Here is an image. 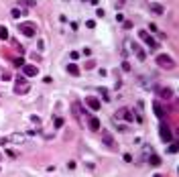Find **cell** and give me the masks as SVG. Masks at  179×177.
<instances>
[{
	"mask_svg": "<svg viewBox=\"0 0 179 177\" xmlns=\"http://www.w3.org/2000/svg\"><path fill=\"white\" fill-rule=\"evenodd\" d=\"M138 37H141V41H143V43L146 45V49H149V51H157L159 43H157V41H155V39H153L151 35H149L146 31H138Z\"/></svg>",
	"mask_w": 179,
	"mask_h": 177,
	"instance_id": "cell-1",
	"label": "cell"
},
{
	"mask_svg": "<svg viewBox=\"0 0 179 177\" xmlns=\"http://www.w3.org/2000/svg\"><path fill=\"white\" fill-rule=\"evenodd\" d=\"M18 31H21L24 37H35L37 35V24L35 23H21L18 24Z\"/></svg>",
	"mask_w": 179,
	"mask_h": 177,
	"instance_id": "cell-2",
	"label": "cell"
},
{
	"mask_svg": "<svg viewBox=\"0 0 179 177\" xmlns=\"http://www.w3.org/2000/svg\"><path fill=\"white\" fill-rule=\"evenodd\" d=\"M157 63L163 69H173L175 67V61H173V57H169V55H157Z\"/></svg>",
	"mask_w": 179,
	"mask_h": 177,
	"instance_id": "cell-3",
	"label": "cell"
},
{
	"mask_svg": "<svg viewBox=\"0 0 179 177\" xmlns=\"http://www.w3.org/2000/svg\"><path fill=\"white\" fill-rule=\"evenodd\" d=\"M14 92H16V94H27V92H29V83H27V77H24V75L16 77V88H14Z\"/></svg>",
	"mask_w": 179,
	"mask_h": 177,
	"instance_id": "cell-4",
	"label": "cell"
},
{
	"mask_svg": "<svg viewBox=\"0 0 179 177\" xmlns=\"http://www.w3.org/2000/svg\"><path fill=\"white\" fill-rule=\"evenodd\" d=\"M22 73H24V77H35V75H39V67L24 63V65H22Z\"/></svg>",
	"mask_w": 179,
	"mask_h": 177,
	"instance_id": "cell-5",
	"label": "cell"
},
{
	"mask_svg": "<svg viewBox=\"0 0 179 177\" xmlns=\"http://www.w3.org/2000/svg\"><path fill=\"white\" fill-rule=\"evenodd\" d=\"M102 142L108 147V149H116V142H114V139H112V134L108 132V130H102Z\"/></svg>",
	"mask_w": 179,
	"mask_h": 177,
	"instance_id": "cell-6",
	"label": "cell"
},
{
	"mask_svg": "<svg viewBox=\"0 0 179 177\" xmlns=\"http://www.w3.org/2000/svg\"><path fill=\"white\" fill-rule=\"evenodd\" d=\"M159 136H161V139H163L165 142L173 141V132H171V128H169L167 124H163V126L159 128Z\"/></svg>",
	"mask_w": 179,
	"mask_h": 177,
	"instance_id": "cell-7",
	"label": "cell"
},
{
	"mask_svg": "<svg viewBox=\"0 0 179 177\" xmlns=\"http://www.w3.org/2000/svg\"><path fill=\"white\" fill-rule=\"evenodd\" d=\"M116 118H124L126 122H132V120H134V114L128 110V108H120V110L116 112Z\"/></svg>",
	"mask_w": 179,
	"mask_h": 177,
	"instance_id": "cell-8",
	"label": "cell"
},
{
	"mask_svg": "<svg viewBox=\"0 0 179 177\" xmlns=\"http://www.w3.org/2000/svg\"><path fill=\"white\" fill-rule=\"evenodd\" d=\"M149 10L153 12V14L163 16V14H165V6H163V4H159V2H149Z\"/></svg>",
	"mask_w": 179,
	"mask_h": 177,
	"instance_id": "cell-9",
	"label": "cell"
},
{
	"mask_svg": "<svg viewBox=\"0 0 179 177\" xmlns=\"http://www.w3.org/2000/svg\"><path fill=\"white\" fill-rule=\"evenodd\" d=\"M88 128H90V130H100V128H102L100 118H96V116H88Z\"/></svg>",
	"mask_w": 179,
	"mask_h": 177,
	"instance_id": "cell-10",
	"label": "cell"
},
{
	"mask_svg": "<svg viewBox=\"0 0 179 177\" xmlns=\"http://www.w3.org/2000/svg\"><path fill=\"white\" fill-rule=\"evenodd\" d=\"M86 104H88L92 110H100V100H98V98H94V96L86 98Z\"/></svg>",
	"mask_w": 179,
	"mask_h": 177,
	"instance_id": "cell-11",
	"label": "cell"
},
{
	"mask_svg": "<svg viewBox=\"0 0 179 177\" xmlns=\"http://www.w3.org/2000/svg\"><path fill=\"white\" fill-rule=\"evenodd\" d=\"M159 96H161L163 100H171V98H173V90H171V88H161V90H159Z\"/></svg>",
	"mask_w": 179,
	"mask_h": 177,
	"instance_id": "cell-12",
	"label": "cell"
},
{
	"mask_svg": "<svg viewBox=\"0 0 179 177\" xmlns=\"http://www.w3.org/2000/svg\"><path fill=\"white\" fill-rule=\"evenodd\" d=\"M71 110H73V116L81 122V104H79V102H73V104H71Z\"/></svg>",
	"mask_w": 179,
	"mask_h": 177,
	"instance_id": "cell-13",
	"label": "cell"
},
{
	"mask_svg": "<svg viewBox=\"0 0 179 177\" xmlns=\"http://www.w3.org/2000/svg\"><path fill=\"white\" fill-rule=\"evenodd\" d=\"M153 110H155V114H157L159 118H163V116H165V110H163V106H161L159 102H153Z\"/></svg>",
	"mask_w": 179,
	"mask_h": 177,
	"instance_id": "cell-14",
	"label": "cell"
},
{
	"mask_svg": "<svg viewBox=\"0 0 179 177\" xmlns=\"http://www.w3.org/2000/svg\"><path fill=\"white\" fill-rule=\"evenodd\" d=\"M10 35H8V29L4 27V24H0V41H8Z\"/></svg>",
	"mask_w": 179,
	"mask_h": 177,
	"instance_id": "cell-15",
	"label": "cell"
},
{
	"mask_svg": "<svg viewBox=\"0 0 179 177\" xmlns=\"http://www.w3.org/2000/svg\"><path fill=\"white\" fill-rule=\"evenodd\" d=\"M149 165L159 167L161 165V157H159V155H151V157H149Z\"/></svg>",
	"mask_w": 179,
	"mask_h": 177,
	"instance_id": "cell-16",
	"label": "cell"
},
{
	"mask_svg": "<svg viewBox=\"0 0 179 177\" xmlns=\"http://www.w3.org/2000/svg\"><path fill=\"white\" fill-rule=\"evenodd\" d=\"M67 71H69L71 75H75V77L79 75V67L75 65V63H67Z\"/></svg>",
	"mask_w": 179,
	"mask_h": 177,
	"instance_id": "cell-17",
	"label": "cell"
},
{
	"mask_svg": "<svg viewBox=\"0 0 179 177\" xmlns=\"http://www.w3.org/2000/svg\"><path fill=\"white\" fill-rule=\"evenodd\" d=\"M18 4H21V6H27V8H33L37 2H35V0H18Z\"/></svg>",
	"mask_w": 179,
	"mask_h": 177,
	"instance_id": "cell-18",
	"label": "cell"
},
{
	"mask_svg": "<svg viewBox=\"0 0 179 177\" xmlns=\"http://www.w3.org/2000/svg\"><path fill=\"white\" fill-rule=\"evenodd\" d=\"M8 141H10V142H22V141H24V136H22V134H10Z\"/></svg>",
	"mask_w": 179,
	"mask_h": 177,
	"instance_id": "cell-19",
	"label": "cell"
},
{
	"mask_svg": "<svg viewBox=\"0 0 179 177\" xmlns=\"http://www.w3.org/2000/svg\"><path fill=\"white\" fill-rule=\"evenodd\" d=\"M22 14H24V10H21V8H12V10H10L12 18H18V16H22Z\"/></svg>",
	"mask_w": 179,
	"mask_h": 177,
	"instance_id": "cell-20",
	"label": "cell"
},
{
	"mask_svg": "<svg viewBox=\"0 0 179 177\" xmlns=\"http://www.w3.org/2000/svg\"><path fill=\"white\" fill-rule=\"evenodd\" d=\"M100 94L104 96V100H106V102H110V96H108V90H106V88H100Z\"/></svg>",
	"mask_w": 179,
	"mask_h": 177,
	"instance_id": "cell-21",
	"label": "cell"
},
{
	"mask_svg": "<svg viewBox=\"0 0 179 177\" xmlns=\"http://www.w3.org/2000/svg\"><path fill=\"white\" fill-rule=\"evenodd\" d=\"M126 4V0H114V8H122Z\"/></svg>",
	"mask_w": 179,
	"mask_h": 177,
	"instance_id": "cell-22",
	"label": "cell"
},
{
	"mask_svg": "<svg viewBox=\"0 0 179 177\" xmlns=\"http://www.w3.org/2000/svg\"><path fill=\"white\" fill-rule=\"evenodd\" d=\"M22 65H24V59H22V57L14 59V67H22Z\"/></svg>",
	"mask_w": 179,
	"mask_h": 177,
	"instance_id": "cell-23",
	"label": "cell"
},
{
	"mask_svg": "<svg viewBox=\"0 0 179 177\" xmlns=\"http://www.w3.org/2000/svg\"><path fill=\"white\" fill-rule=\"evenodd\" d=\"M130 69H132V67H130V63H128V61H124V63H122V71H126V73H128Z\"/></svg>",
	"mask_w": 179,
	"mask_h": 177,
	"instance_id": "cell-24",
	"label": "cell"
},
{
	"mask_svg": "<svg viewBox=\"0 0 179 177\" xmlns=\"http://www.w3.org/2000/svg\"><path fill=\"white\" fill-rule=\"evenodd\" d=\"M86 67H88V69H94V67H96V61H94V59H90L88 63H86Z\"/></svg>",
	"mask_w": 179,
	"mask_h": 177,
	"instance_id": "cell-25",
	"label": "cell"
},
{
	"mask_svg": "<svg viewBox=\"0 0 179 177\" xmlns=\"http://www.w3.org/2000/svg\"><path fill=\"white\" fill-rule=\"evenodd\" d=\"M63 126V118H55V128H61Z\"/></svg>",
	"mask_w": 179,
	"mask_h": 177,
	"instance_id": "cell-26",
	"label": "cell"
},
{
	"mask_svg": "<svg viewBox=\"0 0 179 177\" xmlns=\"http://www.w3.org/2000/svg\"><path fill=\"white\" fill-rule=\"evenodd\" d=\"M118 130H120V132H126L128 126H126V124H118Z\"/></svg>",
	"mask_w": 179,
	"mask_h": 177,
	"instance_id": "cell-27",
	"label": "cell"
},
{
	"mask_svg": "<svg viewBox=\"0 0 179 177\" xmlns=\"http://www.w3.org/2000/svg\"><path fill=\"white\" fill-rule=\"evenodd\" d=\"M2 80H10V73L8 71H2Z\"/></svg>",
	"mask_w": 179,
	"mask_h": 177,
	"instance_id": "cell-28",
	"label": "cell"
},
{
	"mask_svg": "<svg viewBox=\"0 0 179 177\" xmlns=\"http://www.w3.org/2000/svg\"><path fill=\"white\" fill-rule=\"evenodd\" d=\"M124 161H126V163H132V157H130V155L126 153V155H124Z\"/></svg>",
	"mask_w": 179,
	"mask_h": 177,
	"instance_id": "cell-29",
	"label": "cell"
},
{
	"mask_svg": "<svg viewBox=\"0 0 179 177\" xmlns=\"http://www.w3.org/2000/svg\"><path fill=\"white\" fill-rule=\"evenodd\" d=\"M86 27H88V29H94V27H96V23H94V21H88V23H86Z\"/></svg>",
	"mask_w": 179,
	"mask_h": 177,
	"instance_id": "cell-30",
	"label": "cell"
},
{
	"mask_svg": "<svg viewBox=\"0 0 179 177\" xmlns=\"http://www.w3.org/2000/svg\"><path fill=\"white\" fill-rule=\"evenodd\" d=\"M37 45H39V51H43V49H45V43L41 41V39H39V43H37Z\"/></svg>",
	"mask_w": 179,
	"mask_h": 177,
	"instance_id": "cell-31",
	"label": "cell"
},
{
	"mask_svg": "<svg viewBox=\"0 0 179 177\" xmlns=\"http://www.w3.org/2000/svg\"><path fill=\"white\" fill-rule=\"evenodd\" d=\"M153 177H163V175H159V173H157V175H153Z\"/></svg>",
	"mask_w": 179,
	"mask_h": 177,
	"instance_id": "cell-32",
	"label": "cell"
},
{
	"mask_svg": "<svg viewBox=\"0 0 179 177\" xmlns=\"http://www.w3.org/2000/svg\"><path fill=\"white\" fill-rule=\"evenodd\" d=\"M0 161H2V153H0Z\"/></svg>",
	"mask_w": 179,
	"mask_h": 177,
	"instance_id": "cell-33",
	"label": "cell"
},
{
	"mask_svg": "<svg viewBox=\"0 0 179 177\" xmlns=\"http://www.w3.org/2000/svg\"><path fill=\"white\" fill-rule=\"evenodd\" d=\"M81 2H86V0H81Z\"/></svg>",
	"mask_w": 179,
	"mask_h": 177,
	"instance_id": "cell-34",
	"label": "cell"
},
{
	"mask_svg": "<svg viewBox=\"0 0 179 177\" xmlns=\"http://www.w3.org/2000/svg\"><path fill=\"white\" fill-rule=\"evenodd\" d=\"M65 2H67V0H65Z\"/></svg>",
	"mask_w": 179,
	"mask_h": 177,
	"instance_id": "cell-35",
	"label": "cell"
}]
</instances>
